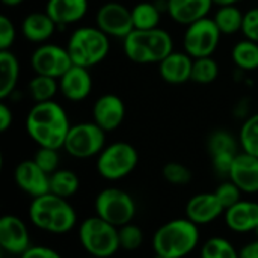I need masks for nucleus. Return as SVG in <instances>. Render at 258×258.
Here are the masks:
<instances>
[{"mask_svg":"<svg viewBox=\"0 0 258 258\" xmlns=\"http://www.w3.org/2000/svg\"><path fill=\"white\" fill-rule=\"evenodd\" d=\"M70 128L65 109L54 100L35 103L26 118V132L38 147L63 148Z\"/></svg>","mask_w":258,"mask_h":258,"instance_id":"nucleus-1","label":"nucleus"},{"mask_svg":"<svg viewBox=\"0 0 258 258\" xmlns=\"http://www.w3.org/2000/svg\"><path fill=\"white\" fill-rule=\"evenodd\" d=\"M30 222L47 233L65 234L77 224V215L68 200L60 198L51 192L36 197L29 206Z\"/></svg>","mask_w":258,"mask_h":258,"instance_id":"nucleus-2","label":"nucleus"},{"mask_svg":"<svg viewBox=\"0 0 258 258\" xmlns=\"http://www.w3.org/2000/svg\"><path fill=\"white\" fill-rule=\"evenodd\" d=\"M200 243L198 225L190 219H172L163 224L153 236L151 246L156 255L165 258L187 257Z\"/></svg>","mask_w":258,"mask_h":258,"instance_id":"nucleus-3","label":"nucleus"},{"mask_svg":"<svg viewBox=\"0 0 258 258\" xmlns=\"http://www.w3.org/2000/svg\"><path fill=\"white\" fill-rule=\"evenodd\" d=\"M124 53L133 63L150 65L160 63L174 51V39L169 32L162 27L150 30L133 29L122 39Z\"/></svg>","mask_w":258,"mask_h":258,"instance_id":"nucleus-4","label":"nucleus"},{"mask_svg":"<svg viewBox=\"0 0 258 258\" xmlns=\"http://www.w3.org/2000/svg\"><path fill=\"white\" fill-rule=\"evenodd\" d=\"M67 50L74 65L91 68L107 57L110 41L97 26H82L71 32Z\"/></svg>","mask_w":258,"mask_h":258,"instance_id":"nucleus-5","label":"nucleus"},{"mask_svg":"<svg viewBox=\"0 0 258 258\" xmlns=\"http://www.w3.org/2000/svg\"><path fill=\"white\" fill-rule=\"evenodd\" d=\"M79 242L91 257L110 258L121 249L118 227L97 215L79 225Z\"/></svg>","mask_w":258,"mask_h":258,"instance_id":"nucleus-6","label":"nucleus"},{"mask_svg":"<svg viewBox=\"0 0 258 258\" xmlns=\"http://www.w3.org/2000/svg\"><path fill=\"white\" fill-rule=\"evenodd\" d=\"M139 156L128 142H113L97 156V171L107 181H118L130 175L138 166Z\"/></svg>","mask_w":258,"mask_h":258,"instance_id":"nucleus-7","label":"nucleus"},{"mask_svg":"<svg viewBox=\"0 0 258 258\" xmlns=\"http://www.w3.org/2000/svg\"><path fill=\"white\" fill-rule=\"evenodd\" d=\"M95 213L115 227L130 224L136 215V204L132 195L118 187H107L95 197Z\"/></svg>","mask_w":258,"mask_h":258,"instance_id":"nucleus-8","label":"nucleus"},{"mask_svg":"<svg viewBox=\"0 0 258 258\" xmlns=\"http://www.w3.org/2000/svg\"><path fill=\"white\" fill-rule=\"evenodd\" d=\"M106 147V132L91 122H79L71 125L63 150L74 159H91L98 156Z\"/></svg>","mask_w":258,"mask_h":258,"instance_id":"nucleus-9","label":"nucleus"},{"mask_svg":"<svg viewBox=\"0 0 258 258\" xmlns=\"http://www.w3.org/2000/svg\"><path fill=\"white\" fill-rule=\"evenodd\" d=\"M221 36L222 33L213 18H201L186 26V32L183 36L184 51L194 59L212 56L221 42Z\"/></svg>","mask_w":258,"mask_h":258,"instance_id":"nucleus-10","label":"nucleus"},{"mask_svg":"<svg viewBox=\"0 0 258 258\" xmlns=\"http://www.w3.org/2000/svg\"><path fill=\"white\" fill-rule=\"evenodd\" d=\"M30 65L35 74H42L59 80L74 63L67 47L45 42L35 48L30 56Z\"/></svg>","mask_w":258,"mask_h":258,"instance_id":"nucleus-11","label":"nucleus"},{"mask_svg":"<svg viewBox=\"0 0 258 258\" xmlns=\"http://www.w3.org/2000/svg\"><path fill=\"white\" fill-rule=\"evenodd\" d=\"M97 27L109 38L124 39L135 27L132 18V9L118 2H107L100 6L95 14Z\"/></svg>","mask_w":258,"mask_h":258,"instance_id":"nucleus-12","label":"nucleus"},{"mask_svg":"<svg viewBox=\"0 0 258 258\" xmlns=\"http://www.w3.org/2000/svg\"><path fill=\"white\" fill-rule=\"evenodd\" d=\"M30 237L26 224L14 215L0 219V248L11 255H21L30 248Z\"/></svg>","mask_w":258,"mask_h":258,"instance_id":"nucleus-13","label":"nucleus"},{"mask_svg":"<svg viewBox=\"0 0 258 258\" xmlns=\"http://www.w3.org/2000/svg\"><path fill=\"white\" fill-rule=\"evenodd\" d=\"M14 180L20 190L32 198L45 195L50 192V175L44 172L33 159L23 160L14 171Z\"/></svg>","mask_w":258,"mask_h":258,"instance_id":"nucleus-14","label":"nucleus"},{"mask_svg":"<svg viewBox=\"0 0 258 258\" xmlns=\"http://www.w3.org/2000/svg\"><path fill=\"white\" fill-rule=\"evenodd\" d=\"M125 118V104L115 94L100 95L92 106V121L106 133L116 130Z\"/></svg>","mask_w":258,"mask_h":258,"instance_id":"nucleus-15","label":"nucleus"},{"mask_svg":"<svg viewBox=\"0 0 258 258\" xmlns=\"http://www.w3.org/2000/svg\"><path fill=\"white\" fill-rule=\"evenodd\" d=\"M59 91L68 101L73 103H79L88 98L92 91V77L89 68L73 65L59 79Z\"/></svg>","mask_w":258,"mask_h":258,"instance_id":"nucleus-16","label":"nucleus"},{"mask_svg":"<svg viewBox=\"0 0 258 258\" xmlns=\"http://www.w3.org/2000/svg\"><path fill=\"white\" fill-rule=\"evenodd\" d=\"M224 213H225V209L222 207L215 192L198 194L192 197L186 204V218L190 219L198 227L212 224Z\"/></svg>","mask_w":258,"mask_h":258,"instance_id":"nucleus-17","label":"nucleus"},{"mask_svg":"<svg viewBox=\"0 0 258 258\" xmlns=\"http://www.w3.org/2000/svg\"><path fill=\"white\" fill-rule=\"evenodd\" d=\"M228 178L243 194H258V157L245 151L239 153L233 162Z\"/></svg>","mask_w":258,"mask_h":258,"instance_id":"nucleus-18","label":"nucleus"},{"mask_svg":"<svg viewBox=\"0 0 258 258\" xmlns=\"http://www.w3.org/2000/svg\"><path fill=\"white\" fill-rule=\"evenodd\" d=\"M194 57L186 51H172L159 63L160 77L169 85H183L192 77Z\"/></svg>","mask_w":258,"mask_h":258,"instance_id":"nucleus-19","label":"nucleus"},{"mask_svg":"<svg viewBox=\"0 0 258 258\" xmlns=\"http://www.w3.org/2000/svg\"><path fill=\"white\" fill-rule=\"evenodd\" d=\"M212 6L213 0H166V12L169 17L184 26L209 17Z\"/></svg>","mask_w":258,"mask_h":258,"instance_id":"nucleus-20","label":"nucleus"},{"mask_svg":"<svg viewBox=\"0 0 258 258\" xmlns=\"http://www.w3.org/2000/svg\"><path fill=\"white\" fill-rule=\"evenodd\" d=\"M227 227L234 233L255 231L258 227V203L242 200L224 213Z\"/></svg>","mask_w":258,"mask_h":258,"instance_id":"nucleus-21","label":"nucleus"},{"mask_svg":"<svg viewBox=\"0 0 258 258\" xmlns=\"http://www.w3.org/2000/svg\"><path fill=\"white\" fill-rule=\"evenodd\" d=\"M57 24L45 11H35L27 14L21 21L23 36L35 44H45L56 32Z\"/></svg>","mask_w":258,"mask_h":258,"instance_id":"nucleus-22","label":"nucleus"},{"mask_svg":"<svg viewBox=\"0 0 258 258\" xmlns=\"http://www.w3.org/2000/svg\"><path fill=\"white\" fill-rule=\"evenodd\" d=\"M88 0H48L45 12L57 26H68L80 21L88 12Z\"/></svg>","mask_w":258,"mask_h":258,"instance_id":"nucleus-23","label":"nucleus"},{"mask_svg":"<svg viewBox=\"0 0 258 258\" xmlns=\"http://www.w3.org/2000/svg\"><path fill=\"white\" fill-rule=\"evenodd\" d=\"M20 77V62L11 50L0 51V100L11 97Z\"/></svg>","mask_w":258,"mask_h":258,"instance_id":"nucleus-24","label":"nucleus"},{"mask_svg":"<svg viewBox=\"0 0 258 258\" xmlns=\"http://www.w3.org/2000/svg\"><path fill=\"white\" fill-rule=\"evenodd\" d=\"M213 20L222 35H234L242 32L245 12H242L237 5L219 6L213 15Z\"/></svg>","mask_w":258,"mask_h":258,"instance_id":"nucleus-25","label":"nucleus"},{"mask_svg":"<svg viewBox=\"0 0 258 258\" xmlns=\"http://www.w3.org/2000/svg\"><path fill=\"white\" fill-rule=\"evenodd\" d=\"M132 18L135 29L150 30L159 27L162 12L159 6L153 2H139L132 8Z\"/></svg>","mask_w":258,"mask_h":258,"instance_id":"nucleus-26","label":"nucleus"},{"mask_svg":"<svg viewBox=\"0 0 258 258\" xmlns=\"http://www.w3.org/2000/svg\"><path fill=\"white\" fill-rule=\"evenodd\" d=\"M233 62L242 71H254L258 70V42L252 39L239 41L231 51Z\"/></svg>","mask_w":258,"mask_h":258,"instance_id":"nucleus-27","label":"nucleus"},{"mask_svg":"<svg viewBox=\"0 0 258 258\" xmlns=\"http://www.w3.org/2000/svg\"><path fill=\"white\" fill-rule=\"evenodd\" d=\"M80 186L79 177L70 169H57L50 175V192L60 198H71Z\"/></svg>","mask_w":258,"mask_h":258,"instance_id":"nucleus-28","label":"nucleus"},{"mask_svg":"<svg viewBox=\"0 0 258 258\" xmlns=\"http://www.w3.org/2000/svg\"><path fill=\"white\" fill-rule=\"evenodd\" d=\"M59 92V80L42 76V74H35L33 79L29 82V95L35 103H44V101H51L54 100V95Z\"/></svg>","mask_w":258,"mask_h":258,"instance_id":"nucleus-29","label":"nucleus"},{"mask_svg":"<svg viewBox=\"0 0 258 258\" xmlns=\"http://www.w3.org/2000/svg\"><path fill=\"white\" fill-rule=\"evenodd\" d=\"M218 76H219V65L212 56L194 59L192 77H190L192 82L198 85H209L215 82Z\"/></svg>","mask_w":258,"mask_h":258,"instance_id":"nucleus-30","label":"nucleus"},{"mask_svg":"<svg viewBox=\"0 0 258 258\" xmlns=\"http://www.w3.org/2000/svg\"><path fill=\"white\" fill-rule=\"evenodd\" d=\"M201 258H240L234 245L224 237H212L201 246Z\"/></svg>","mask_w":258,"mask_h":258,"instance_id":"nucleus-31","label":"nucleus"},{"mask_svg":"<svg viewBox=\"0 0 258 258\" xmlns=\"http://www.w3.org/2000/svg\"><path fill=\"white\" fill-rule=\"evenodd\" d=\"M239 144L242 151L258 157V113L251 115L240 127Z\"/></svg>","mask_w":258,"mask_h":258,"instance_id":"nucleus-32","label":"nucleus"},{"mask_svg":"<svg viewBox=\"0 0 258 258\" xmlns=\"http://www.w3.org/2000/svg\"><path fill=\"white\" fill-rule=\"evenodd\" d=\"M240 144H237L236 138L228 133L227 130H216L210 135L207 147L210 151V156L215 154H222V153H239L237 147Z\"/></svg>","mask_w":258,"mask_h":258,"instance_id":"nucleus-33","label":"nucleus"},{"mask_svg":"<svg viewBox=\"0 0 258 258\" xmlns=\"http://www.w3.org/2000/svg\"><path fill=\"white\" fill-rule=\"evenodd\" d=\"M118 234H119V246L124 251H136L141 248V245L144 242L142 230L132 222L119 227Z\"/></svg>","mask_w":258,"mask_h":258,"instance_id":"nucleus-34","label":"nucleus"},{"mask_svg":"<svg viewBox=\"0 0 258 258\" xmlns=\"http://www.w3.org/2000/svg\"><path fill=\"white\" fill-rule=\"evenodd\" d=\"M162 175L163 178L175 186H184L187 183H190L192 180V172L190 169L178 162H169L163 166L162 169Z\"/></svg>","mask_w":258,"mask_h":258,"instance_id":"nucleus-35","label":"nucleus"},{"mask_svg":"<svg viewBox=\"0 0 258 258\" xmlns=\"http://www.w3.org/2000/svg\"><path fill=\"white\" fill-rule=\"evenodd\" d=\"M35 163L48 175H51L53 172H56L59 169V163H60V156H59V150L56 148H47V147H39L33 156Z\"/></svg>","mask_w":258,"mask_h":258,"instance_id":"nucleus-36","label":"nucleus"},{"mask_svg":"<svg viewBox=\"0 0 258 258\" xmlns=\"http://www.w3.org/2000/svg\"><path fill=\"white\" fill-rule=\"evenodd\" d=\"M242 194L243 192L230 178H228V181L221 183L215 190V195L218 197V200L221 201V204H222V207L225 210L236 206L237 203H240L242 201Z\"/></svg>","mask_w":258,"mask_h":258,"instance_id":"nucleus-37","label":"nucleus"},{"mask_svg":"<svg viewBox=\"0 0 258 258\" xmlns=\"http://www.w3.org/2000/svg\"><path fill=\"white\" fill-rule=\"evenodd\" d=\"M17 38V30L12 23V20L6 15L0 17V51L2 50H9L12 44L15 42Z\"/></svg>","mask_w":258,"mask_h":258,"instance_id":"nucleus-38","label":"nucleus"},{"mask_svg":"<svg viewBox=\"0 0 258 258\" xmlns=\"http://www.w3.org/2000/svg\"><path fill=\"white\" fill-rule=\"evenodd\" d=\"M239 153H222V154H215L212 156V165H213V169L224 175V177H228L230 175V171H231V166H233V162L236 159Z\"/></svg>","mask_w":258,"mask_h":258,"instance_id":"nucleus-39","label":"nucleus"},{"mask_svg":"<svg viewBox=\"0 0 258 258\" xmlns=\"http://www.w3.org/2000/svg\"><path fill=\"white\" fill-rule=\"evenodd\" d=\"M242 33L245 35V38L258 42V6L245 12Z\"/></svg>","mask_w":258,"mask_h":258,"instance_id":"nucleus-40","label":"nucleus"},{"mask_svg":"<svg viewBox=\"0 0 258 258\" xmlns=\"http://www.w3.org/2000/svg\"><path fill=\"white\" fill-rule=\"evenodd\" d=\"M20 258H62V255L48 246H30Z\"/></svg>","mask_w":258,"mask_h":258,"instance_id":"nucleus-41","label":"nucleus"},{"mask_svg":"<svg viewBox=\"0 0 258 258\" xmlns=\"http://www.w3.org/2000/svg\"><path fill=\"white\" fill-rule=\"evenodd\" d=\"M14 121V113L11 110V107L5 103V100H2L0 103V132L5 133Z\"/></svg>","mask_w":258,"mask_h":258,"instance_id":"nucleus-42","label":"nucleus"},{"mask_svg":"<svg viewBox=\"0 0 258 258\" xmlns=\"http://www.w3.org/2000/svg\"><path fill=\"white\" fill-rule=\"evenodd\" d=\"M240 258H258V239L254 242L246 243L240 251H239Z\"/></svg>","mask_w":258,"mask_h":258,"instance_id":"nucleus-43","label":"nucleus"},{"mask_svg":"<svg viewBox=\"0 0 258 258\" xmlns=\"http://www.w3.org/2000/svg\"><path fill=\"white\" fill-rule=\"evenodd\" d=\"M243 0H213V5L218 6H230V5H239Z\"/></svg>","mask_w":258,"mask_h":258,"instance_id":"nucleus-44","label":"nucleus"},{"mask_svg":"<svg viewBox=\"0 0 258 258\" xmlns=\"http://www.w3.org/2000/svg\"><path fill=\"white\" fill-rule=\"evenodd\" d=\"M24 0H2V3L5 5V6H9V8H14V6H18V5H21Z\"/></svg>","mask_w":258,"mask_h":258,"instance_id":"nucleus-45","label":"nucleus"},{"mask_svg":"<svg viewBox=\"0 0 258 258\" xmlns=\"http://www.w3.org/2000/svg\"><path fill=\"white\" fill-rule=\"evenodd\" d=\"M154 258H165V257H160V255H156V254H154Z\"/></svg>","mask_w":258,"mask_h":258,"instance_id":"nucleus-46","label":"nucleus"},{"mask_svg":"<svg viewBox=\"0 0 258 258\" xmlns=\"http://www.w3.org/2000/svg\"><path fill=\"white\" fill-rule=\"evenodd\" d=\"M255 234H257V239H258V227L255 228Z\"/></svg>","mask_w":258,"mask_h":258,"instance_id":"nucleus-47","label":"nucleus"},{"mask_svg":"<svg viewBox=\"0 0 258 258\" xmlns=\"http://www.w3.org/2000/svg\"><path fill=\"white\" fill-rule=\"evenodd\" d=\"M86 258H97V257H91V255H89V257H86Z\"/></svg>","mask_w":258,"mask_h":258,"instance_id":"nucleus-48","label":"nucleus"}]
</instances>
